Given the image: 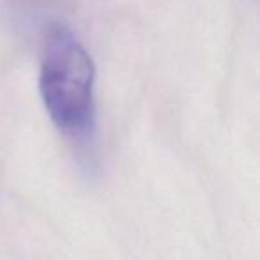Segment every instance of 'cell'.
Masks as SVG:
<instances>
[{
	"label": "cell",
	"mask_w": 260,
	"mask_h": 260,
	"mask_svg": "<svg viewBox=\"0 0 260 260\" xmlns=\"http://www.w3.org/2000/svg\"><path fill=\"white\" fill-rule=\"evenodd\" d=\"M94 62L64 27H52L40 70L45 109L61 132L84 138L94 126Z\"/></svg>",
	"instance_id": "6da1fadb"
}]
</instances>
